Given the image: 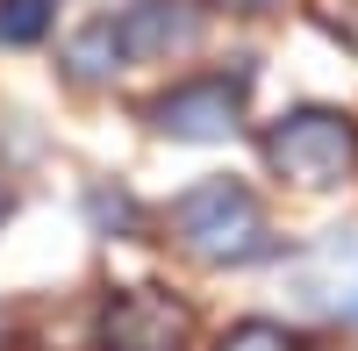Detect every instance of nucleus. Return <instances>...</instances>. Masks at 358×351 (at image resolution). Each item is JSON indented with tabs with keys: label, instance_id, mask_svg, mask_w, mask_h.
<instances>
[{
	"label": "nucleus",
	"instance_id": "nucleus-2",
	"mask_svg": "<svg viewBox=\"0 0 358 351\" xmlns=\"http://www.w3.org/2000/svg\"><path fill=\"white\" fill-rule=\"evenodd\" d=\"M258 158L280 187L294 194H330L344 180H358V115L351 108H287L258 129Z\"/></svg>",
	"mask_w": 358,
	"mask_h": 351
},
{
	"label": "nucleus",
	"instance_id": "nucleus-5",
	"mask_svg": "<svg viewBox=\"0 0 358 351\" xmlns=\"http://www.w3.org/2000/svg\"><path fill=\"white\" fill-rule=\"evenodd\" d=\"M115 50L122 65H172V57H194L208 36V8L201 0H129L115 8Z\"/></svg>",
	"mask_w": 358,
	"mask_h": 351
},
{
	"label": "nucleus",
	"instance_id": "nucleus-6",
	"mask_svg": "<svg viewBox=\"0 0 358 351\" xmlns=\"http://www.w3.org/2000/svg\"><path fill=\"white\" fill-rule=\"evenodd\" d=\"M108 72H122V50H115V22L101 15V22H86L79 36H72V79H108Z\"/></svg>",
	"mask_w": 358,
	"mask_h": 351
},
{
	"label": "nucleus",
	"instance_id": "nucleus-3",
	"mask_svg": "<svg viewBox=\"0 0 358 351\" xmlns=\"http://www.w3.org/2000/svg\"><path fill=\"white\" fill-rule=\"evenodd\" d=\"M251 65L236 72H187L143 101V129L165 143H229L251 122Z\"/></svg>",
	"mask_w": 358,
	"mask_h": 351
},
{
	"label": "nucleus",
	"instance_id": "nucleus-4",
	"mask_svg": "<svg viewBox=\"0 0 358 351\" xmlns=\"http://www.w3.org/2000/svg\"><path fill=\"white\" fill-rule=\"evenodd\" d=\"M194 308L172 287H115L101 301V351H187Z\"/></svg>",
	"mask_w": 358,
	"mask_h": 351
},
{
	"label": "nucleus",
	"instance_id": "nucleus-9",
	"mask_svg": "<svg viewBox=\"0 0 358 351\" xmlns=\"http://www.w3.org/2000/svg\"><path fill=\"white\" fill-rule=\"evenodd\" d=\"M208 8H222V15H273L280 0H208Z\"/></svg>",
	"mask_w": 358,
	"mask_h": 351
},
{
	"label": "nucleus",
	"instance_id": "nucleus-10",
	"mask_svg": "<svg viewBox=\"0 0 358 351\" xmlns=\"http://www.w3.org/2000/svg\"><path fill=\"white\" fill-rule=\"evenodd\" d=\"M0 222H8V187H0Z\"/></svg>",
	"mask_w": 358,
	"mask_h": 351
},
{
	"label": "nucleus",
	"instance_id": "nucleus-1",
	"mask_svg": "<svg viewBox=\"0 0 358 351\" xmlns=\"http://www.w3.org/2000/svg\"><path fill=\"white\" fill-rule=\"evenodd\" d=\"M165 229H172V244L187 258H201V266H258V258L280 251L273 222H265L258 194L244 180H201L187 194H172Z\"/></svg>",
	"mask_w": 358,
	"mask_h": 351
},
{
	"label": "nucleus",
	"instance_id": "nucleus-7",
	"mask_svg": "<svg viewBox=\"0 0 358 351\" xmlns=\"http://www.w3.org/2000/svg\"><path fill=\"white\" fill-rule=\"evenodd\" d=\"M50 22H57V0H0V50L43 43Z\"/></svg>",
	"mask_w": 358,
	"mask_h": 351
},
{
	"label": "nucleus",
	"instance_id": "nucleus-8",
	"mask_svg": "<svg viewBox=\"0 0 358 351\" xmlns=\"http://www.w3.org/2000/svg\"><path fill=\"white\" fill-rule=\"evenodd\" d=\"M215 351H301V337L287 323H273V315H236V323L215 337Z\"/></svg>",
	"mask_w": 358,
	"mask_h": 351
}]
</instances>
